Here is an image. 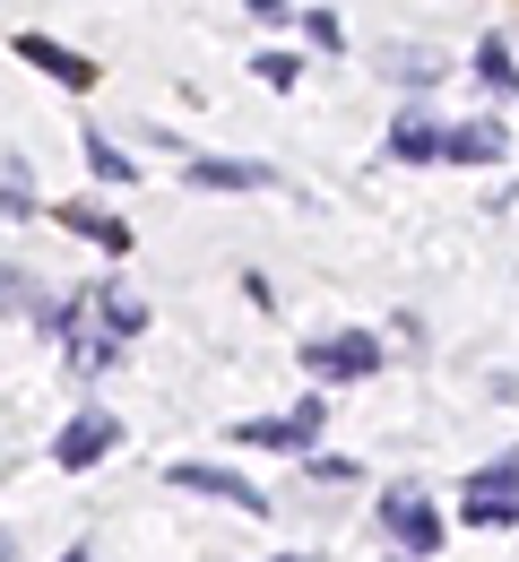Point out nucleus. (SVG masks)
Listing matches in <instances>:
<instances>
[{
	"mask_svg": "<svg viewBox=\"0 0 519 562\" xmlns=\"http://www.w3.org/2000/svg\"><path fill=\"white\" fill-rule=\"evenodd\" d=\"M303 363H312V372H381V338L347 329V338H320V347H303Z\"/></svg>",
	"mask_w": 519,
	"mask_h": 562,
	"instance_id": "f257e3e1",
	"label": "nucleus"
},
{
	"mask_svg": "<svg viewBox=\"0 0 519 562\" xmlns=\"http://www.w3.org/2000/svg\"><path fill=\"white\" fill-rule=\"evenodd\" d=\"M113 441H122V424H113V416H78L70 432H61V450H53V459H61V468H95Z\"/></svg>",
	"mask_w": 519,
	"mask_h": 562,
	"instance_id": "f03ea898",
	"label": "nucleus"
},
{
	"mask_svg": "<svg viewBox=\"0 0 519 562\" xmlns=\"http://www.w3.org/2000/svg\"><path fill=\"white\" fill-rule=\"evenodd\" d=\"M173 485L217 493V502H242V510H269V493H260V485H242V476H225V468H200V459H182V468H173Z\"/></svg>",
	"mask_w": 519,
	"mask_h": 562,
	"instance_id": "7ed1b4c3",
	"label": "nucleus"
},
{
	"mask_svg": "<svg viewBox=\"0 0 519 562\" xmlns=\"http://www.w3.org/2000/svg\"><path fill=\"white\" fill-rule=\"evenodd\" d=\"M381 519H390V528H398V537H407L416 554H425V546L442 537V519H433V510H425V502H416L407 485H398V493H381Z\"/></svg>",
	"mask_w": 519,
	"mask_h": 562,
	"instance_id": "20e7f679",
	"label": "nucleus"
},
{
	"mask_svg": "<svg viewBox=\"0 0 519 562\" xmlns=\"http://www.w3.org/2000/svg\"><path fill=\"white\" fill-rule=\"evenodd\" d=\"M511 485H519V459L485 468V476L467 485V519H511V510H519V502H511Z\"/></svg>",
	"mask_w": 519,
	"mask_h": 562,
	"instance_id": "39448f33",
	"label": "nucleus"
},
{
	"mask_svg": "<svg viewBox=\"0 0 519 562\" xmlns=\"http://www.w3.org/2000/svg\"><path fill=\"white\" fill-rule=\"evenodd\" d=\"M433 156H450V165H494V156H503V131H494V122H459V131H442Z\"/></svg>",
	"mask_w": 519,
	"mask_h": 562,
	"instance_id": "423d86ee",
	"label": "nucleus"
},
{
	"mask_svg": "<svg viewBox=\"0 0 519 562\" xmlns=\"http://www.w3.org/2000/svg\"><path fill=\"white\" fill-rule=\"evenodd\" d=\"M18 61H35V70H53L61 87H87V61H78L70 44H53V35H18Z\"/></svg>",
	"mask_w": 519,
	"mask_h": 562,
	"instance_id": "0eeeda50",
	"label": "nucleus"
},
{
	"mask_svg": "<svg viewBox=\"0 0 519 562\" xmlns=\"http://www.w3.org/2000/svg\"><path fill=\"white\" fill-rule=\"evenodd\" d=\"M191 182H208V191H260L269 173L260 165H191Z\"/></svg>",
	"mask_w": 519,
	"mask_h": 562,
	"instance_id": "6e6552de",
	"label": "nucleus"
},
{
	"mask_svg": "<svg viewBox=\"0 0 519 562\" xmlns=\"http://www.w3.org/2000/svg\"><path fill=\"white\" fill-rule=\"evenodd\" d=\"M87 165H95L104 182H131V156H122V147H104V139H87Z\"/></svg>",
	"mask_w": 519,
	"mask_h": 562,
	"instance_id": "1a4fd4ad",
	"label": "nucleus"
},
{
	"mask_svg": "<svg viewBox=\"0 0 519 562\" xmlns=\"http://www.w3.org/2000/svg\"><path fill=\"white\" fill-rule=\"evenodd\" d=\"M476 70L494 78V87H519V78H511V53H503V44H485V53H476Z\"/></svg>",
	"mask_w": 519,
	"mask_h": 562,
	"instance_id": "9d476101",
	"label": "nucleus"
},
{
	"mask_svg": "<svg viewBox=\"0 0 519 562\" xmlns=\"http://www.w3.org/2000/svg\"><path fill=\"white\" fill-rule=\"evenodd\" d=\"M278 562H303V554H278Z\"/></svg>",
	"mask_w": 519,
	"mask_h": 562,
	"instance_id": "9b49d317",
	"label": "nucleus"
},
{
	"mask_svg": "<svg viewBox=\"0 0 519 562\" xmlns=\"http://www.w3.org/2000/svg\"><path fill=\"white\" fill-rule=\"evenodd\" d=\"M70 562H87V554H70Z\"/></svg>",
	"mask_w": 519,
	"mask_h": 562,
	"instance_id": "f8f14e48",
	"label": "nucleus"
}]
</instances>
